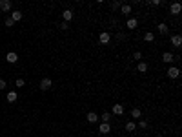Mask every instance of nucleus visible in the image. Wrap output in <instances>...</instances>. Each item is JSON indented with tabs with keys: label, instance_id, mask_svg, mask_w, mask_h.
I'll list each match as a JSON object with an SVG mask.
<instances>
[{
	"label": "nucleus",
	"instance_id": "nucleus-1",
	"mask_svg": "<svg viewBox=\"0 0 182 137\" xmlns=\"http://www.w3.org/2000/svg\"><path fill=\"white\" fill-rule=\"evenodd\" d=\"M166 73H167V77H170V79H177L179 75H180V70H179L177 66H170Z\"/></svg>",
	"mask_w": 182,
	"mask_h": 137
},
{
	"label": "nucleus",
	"instance_id": "nucleus-2",
	"mask_svg": "<svg viewBox=\"0 0 182 137\" xmlns=\"http://www.w3.org/2000/svg\"><path fill=\"white\" fill-rule=\"evenodd\" d=\"M51 86H53V80H51V79H48V77H46V79H42V80H40V90H42V92H48Z\"/></svg>",
	"mask_w": 182,
	"mask_h": 137
},
{
	"label": "nucleus",
	"instance_id": "nucleus-3",
	"mask_svg": "<svg viewBox=\"0 0 182 137\" xmlns=\"http://www.w3.org/2000/svg\"><path fill=\"white\" fill-rule=\"evenodd\" d=\"M98 42H100V44H109V42H111V35H109L107 31H102V33L98 35Z\"/></svg>",
	"mask_w": 182,
	"mask_h": 137
},
{
	"label": "nucleus",
	"instance_id": "nucleus-4",
	"mask_svg": "<svg viewBox=\"0 0 182 137\" xmlns=\"http://www.w3.org/2000/svg\"><path fill=\"white\" fill-rule=\"evenodd\" d=\"M13 2L11 0H0V11H11Z\"/></svg>",
	"mask_w": 182,
	"mask_h": 137
},
{
	"label": "nucleus",
	"instance_id": "nucleus-5",
	"mask_svg": "<svg viewBox=\"0 0 182 137\" xmlns=\"http://www.w3.org/2000/svg\"><path fill=\"white\" fill-rule=\"evenodd\" d=\"M98 132L102 134V135L109 134V132H111V124H109V122H100V126H98Z\"/></svg>",
	"mask_w": 182,
	"mask_h": 137
},
{
	"label": "nucleus",
	"instance_id": "nucleus-6",
	"mask_svg": "<svg viewBox=\"0 0 182 137\" xmlns=\"http://www.w3.org/2000/svg\"><path fill=\"white\" fill-rule=\"evenodd\" d=\"M180 11H182V6H180L179 2H173V4H170V13H171V15H179Z\"/></svg>",
	"mask_w": 182,
	"mask_h": 137
},
{
	"label": "nucleus",
	"instance_id": "nucleus-7",
	"mask_svg": "<svg viewBox=\"0 0 182 137\" xmlns=\"http://www.w3.org/2000/svg\"><path fill=\"white\" fill-rule=\"evenodd\" d=\"M162 60H164L166 64H173V62H175V55L170 53V51H166V53L162 55Z\"/></svg>",
	"mask_w": 182,
	"mask_h": 137
},
{
	"label": "nucleus",
	"instance_id": "nucleus-8",
	"mask_svg": "<svg viewBox=\"0 0 182 137\" xmlns=\"http://www.w3.org/2000/svg\"><path fill=\"white\" fill-rule=\"evenodd\" d=\"M6 60H8V62H9V64H15V62H17V60H18V55H17L15 51H9L8 55H6Z\"/></svg>",
	"mask_w": 182,
	"mask_h": 137
},
{
	"label": "nucleus",
	"instance_id": "nucleus-9",
	"mask_svg": "<svg viewBox=\"0 0 182 137\" xmlns=\"http://www.w3.org/2000/svg\"><path fill=\"white\" fill-rule=\"evenodd\" d=\"M62 17H64V22H67V24H69L71 20H73V11H71V9H64Z\"/></svg>",
	"mask_w": 182,
	"mask_h": 137
},
{
	"label": "nucleus",
	"instance_id": "nucleus-10",
	"mask_svg": "<svg viewBox=\"0 0 182 137\" xmlns=\"http://www.w3.org/2000/svg\"><path fill=\"white\" fill-rule=\"evenodd\" d=\"M11 20H13V22H18V20H22V11H18V9L11 11Z\"/></svg>",
	"mask_w": 182,
	"mask_h": 137
},
{
	"label": "nucleus",
	"instance_id": "nucleus-11",
	"mask_svg": "<svg viewBox=\"0 0 182 137\" xmlns=\"http://www.w3.org/2000/svg\"><path fill=\"white\" fill-rule=\"evenodd\" d=\"M113 113H115V115H122V113H124V106L120 104V102L113 104Z\"/></svg>",
	"mask_w": 182,
	"mask_h": 137
},
{
	"label": "nucleus",
	"instance_id": "nucleus-12",
	"mask_svg": "<svg viewBox=\"0 0 182 137\" xmlns=\"http://www.w3.org/2000/svg\"><path fill=\"white\" fill-rule=\"evenodd\" d=\"M86 119H87V122H98V115L95 112H87Z\"/></svg>",
	"mask_w": 182,
	"mask_h": 137
},
{
	"label": "nucleus",
	"instance_id": "nucleus-13",
	"mask_svg": "<svg viewBox=\"0 0 182 137\" xmlns=\"http://www.w3.org/2000/svg\"><path fill=\"white\" fill-rule=\"evenodd\" d=\"M171 44H173L175 48H180V46H182V37H180V35H173V37H171Z\"/></svg>",
	"mask_w": 182,
	"mask_h": 137
},
{
	"label": "nucleus",
	"instance_id": "nucleus-14",
	"mask_svg": "<svg viewBox=\"0 0 182 137\" xmlns=\"http://www.w3.org/2000/svg\"><path fill=\"white\" fill-rule=\"evenodd\" d=\"M138 20L137 18H127V29H137Z\"/></svg>",
	"mask_w": 182,
	"mask_h": 137
},
{
	"label": "nucleus",
	"instance_id": "nucleus-15",
	"mask_svg": "<svg viewBox=\"0 0 182 137\" xmlns=\"http://www.w3.org/2000/svg\"><path fill=\"white\" fill-rule=\"evenodd\" d=\"M131 117L133 119H142V110L140 108H133L131 110Z\"/></svg>",
	"mask_w": 182,
	"mask_h": 137
},
{
	"label": "nucleus",
	"instance_id": "nucleus-16",
	"mask_svg": "<svg viewBox=\"0 0 182 137\" xmlns=\"http://www.w3.org/2000/svg\"><path fill=\"white\" fill-rule=\"evenodd\" d=\"M111 117H113V113H111V112H104L98 119H102V122H109V121H111Z\"/></svg>",
	"mask_w": 182,
	"mask_h": 137
},
{
	"label": "nucleus",
	"instance_id": "nucleus-17",
	"mask_svg": "<svg viewBox=\"0 0 182 137\" xmlns=\"http://www.w3.org/2000/svg\"><path fill=\"white\" fill-rule=\"evenodd\" d=\"M120 11H122V15H129L131 13V6L129 4H122L120 6Z\"/></svg>",
	"mask_w": 182,
	"mask_h": 137
},
{
	"label": "nucleus",
	"instance_id": "nucleus-18",
	"mask_svg": "<svg viewBox=\"0 0 182 137\" xmlns=\"http://www.w3.org/2000/svg\"><path fill=\"white\" fill-rule=\"evenodd\" d=\"M137 70H138L140 73H146V71H147V64L144 62V60H140V62H138V66H137Z\"/></svg>",
	"mask_w": 182,
	"mask_h": 137
},
{
	"label": "nucleus",
	"instance_id": "nucleus-19",
	"mask_svg": "<svg viewBox=\"0 0 182 137\" xmlns=\"http://www.w3.org/2000/svg\"><path fill=\"white\" fill-rule=\"evenodd\" d=\"M157 29H158V33H162V35H164V33H167V24L166 22H160L157 26Z\"/></svg>",
	"mask_w": 182,
	"mask_h": 137
},
{
	"label": "nucleus",
	"instance_id": "nucleus-20",
	"mask_svg": "<svg viewBox=\"0 0 182 137\" xmlns=\"http://www.w3.org/2000/svg\"><path fill=\"white\" fill-rule=\"evenodd\" d=\"M6 99H8L9 102H15V101L18 99V95H17V92H9V93H8V97H6Z\"/></svg>",
	"mask_w": 182,
	"mask_h": 137
},
{
	"label": "nucleus",
	"instance_id": "nucleus-21",
	"mask_svg": "<svg viewBox=\"0 0 182 137\" xmlns=\"http://www.w3.org/2000/svg\"><path fill=\"white\" fill-rule=\"evenodd\" d=\"M135 128H137V124H135L133 121H127L126 122V130H127V132H135Z\"/></svg>",
	"mask_w": 182,
	"mask_h": 137
},
{
	"label": "nucleus",
	"instance_id": "nucleus-22",
	"mask_svg": "<svg viewBox=\"0 0 182 137\" xmlns=\"http://www.w3.org/2000/svg\"><path fill=\"white\" fill-rule=\"evenodd\" d=\"M144 40H146V42H153V40H155V35H153V33H146V35H144Z\"/></svg>",
	"mask_w": 182,
	"mask_h": 137
},
{
	"label": "nucleus",
	"instance_id": "nucleus-23",
	"mask_svg": "<svg viewBox=\"0 0 182 137\" xmlns=\"http://www.w3.org/2000/svg\"><path fill=\"white\" fill-rule=\"evenodd\" d=\"M120 6H122L120 2H111L109 8H111V11H117V9H120Z\"/></svg>",
	"mask_w": 182,
	"mask_h": 137
},
{
	"label": "nucleus",
	"instance_id": "nucleus-24",
	"mask_svg": "<svg viewBox=\"0 0 182 137\" xmlns=\"http://www.w3.org/2000/svg\"><path fill=\"white\" fill-rule=\"evenodd\" d=\"M138 128H140V130H146V128H147V121L140 119V121H138Z\"/></svg>",
	"mask_w": 182,
	"mask_h": 137
},
{
	"label": "nucleus",
	"instance_id": "nucleus-25",
	"mask_svg": "<svg viewBox=\"0 0 182 137\" xmlns=\"http://www.w3.org/2000/svg\"><path fill=\"white\" fill-rule=\"evenodd\" d=\"M133 59L140 62V60H142V53H140V51H135V53H133Z\"/></svg>",
	"mask_w": 182,
	"mask_h": 137
},
{
	"label": "nucleus",
	"instance_id": "nucleus-26",
	"mask_svg": "<svg viewBox=\"0 0 182 137\" xmlns=\"http://www.w3.org/2000/svg\"><path fill=\"white\" fill-rule=\"evenodd\" d=\"M6 26H8V27H13V26H15V22L11 20V17H8V18H6Z\"/></svg>",
	"mask_w": 182,
	"mask_h": 137
},
{
	"label": "nucleus",
	"instance_id": "nucleus-27",
	"mask_svg": "<svg viewBox=\"0 0 182 137\" xmlns=\"http://www.w3.org/2000/svg\"><path fill=\"white\" fill-rule=\"evenodd\" d=\"M15 84H17L18 88H22V86L26 84V80H24V79H17V82H15Z\"/></svg>",
	"mask_w": 182,
	"mask_h": 137
},
{
	"label": "nucleus",
	"instance_id": "nucleus-28",
	"mask_svg": "<svg viewBox=\"0 0 182 137\" xmlns=\"http://www.w3.org/2000/svg\"><path fill=\"white\" fill-rule=\"evenodd\" d=\"M60 29H69V24H67V22H62V24H60Z\"/></svg>",
	"mask_w": 182,
	"mask_h": 137
},
{
	"label": "nucleus",
	"instance_id": "nucleus-29",
	"mask_svg": "<svg viewBox=\"0 0 182 137\" xmlns=\"http://www.w3.org/2000/svg\"><path fill=\"white\" fill-rule=\"evenodd\" d=\"M149 4H151V6H157V8H158V6H160V4H162V2H160V0H151V2H149Z\"/></svg>",
	"mask_w": 182,
	"mask_h": 137
},
{
	"label": "nucleus",
	"instance_id": "nucleus-30",
	"mask_svg": "<svg viewBox=\"0 0 182 137\" xmlns=\"http://www.w3.org/2000/svg\"><path fill=\"white\" fill-rule=\"evenodd\" d=\"M4 88H6V80L0 79V90H4Z\"/></svg>",
	"mask_w": 182,
	"mask_h": 137
}]
</instances>
